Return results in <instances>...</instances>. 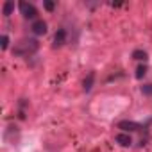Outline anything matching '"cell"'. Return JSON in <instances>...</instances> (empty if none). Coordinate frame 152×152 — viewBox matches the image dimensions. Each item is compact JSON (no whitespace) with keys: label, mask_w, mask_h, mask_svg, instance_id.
I'll use <instances>...</instances> for the list:
<instances>
[{"label":"cell","mask_w":152,"mask_h":152,"mask_svg":"<svg viewBox=\"0 0 152 152\" xmlns=\"http://www.w3.org/2000/svg\"><path fill=\"white\" fill-rule=\"evenodd\" d=\"M38 50H39V41L36 38H22L20 41L15 43L13 56L15 57H31Z\"/></svg>","instance_id":"1"},{"label":"cell","mask_w":152,"mask_h":152,"mask_svg":"<svg viewBox=\"0 0 152 152\" xmlns=\"http://www.w3.org/2000/svg\"><path fill=\"white\" fill-rule=\"evenodd\" d=\"M115 141H116L120 147H131V145H132V138H131L129 132H120V134H116Z\"/></svg>","instance_id":"6"},{"label":"cell","mask_w":152,"mask_h":152,"mask_svg":"<svg viewBox=\"0 0 152 152\" xmlns=\"http://www.w3.org/2000/svg\"><path fill=\"white\" fill-rule=\"evenodd\" d=\"M66 43V31L64 29H57V32L54 34V48H59Z\"/></svg>","instance_id":"5"},{"label":"cell","mask_w":152,"mask_h":152,"mask_svg":"<svg viewBox=\"0 0 152 152\" xmlns=\"http://www.w3.org/2000/svg\"><path fill=\"white\" fill-rule=\"evenodd\" d=\"M141 93H143V95H147V97H152V83L143 84V86H141Z\"/></svg>","instance_id":"12"},{"label":"cell","mask_w":152,"mask_h":152,"mask_svg":"<svg viewBox=\"0 0 152 152\" xmlns=\"http://www.w3.org/2000/svg\"><path fill=\"white\" fill-rule=\"evenodd\" d=\"M31 31H32V34H36V36H43V34H47V23H45L43 20H36V22H32Z\"/></svg>","instance_id":"4"},{"label":"cell","mask_w":152,"mask_h":152,"mask_svg":"<svg viewBox=\"0 0 152 152\" xmlns=\"http://www.w3.org/2000/svg\"><path fill=\"white\" fill-rule=\"evenodd\" d=\"M43 7H45L47 11H54L56 4H54V2H50V0H45V2H43Z\"/></svg>","instance_id":"13"},{"label":"cell","mask_w":152,"mask_h":152,"mask_svg":"<svg viewBox=\"0 0 152 152\" xmlns=\"http://www.w3.org/2000/svg\"><path fill=\"white\" fill-rule=\"evenodd\" d=\"M132 57H134L136 61H147V59H148V56H147L145 50H134V52H132Z\"/></svg>","instance_id":"9"},{"label":"cell","mask_w":152,"mask_h":152,"mask_svg":"<svg viewBox=\"0 0 152 152\" xmlns=\"http://www.w3.org/2000/svg\"><path fill=\"white\" fill-rule=\"evenodd\" d=\"M0 47H2V50L9 48V36L7 34H2V38H0Z\"/></svg>","instance_id":"11"},{"label":"cell","mask_w":152,"mask_h":152,"mask_svg":"<svg viewBox=\"0 0 152 152\" xmlns=\"http://www.w3.org/2000/svg\"><path fill=\"white\" fill-rule=\"evenodd\" d=\"M18 9H20V15L25 18V20H38V9L34 7V4H29V2H18Z\"/></svg>","instance_id":"2"},{"label":"cell","mask_w":152,"mask_h":152,"mask_svg":"<svg viewBox=\"0 0 152 152\" xmlns=\"http://www.w3.org/2000/svg\"><path fill=\"white\" fill-rule=\"evenodd\" d=\"M118 129H122L124 132H129V134H131V132L141 131L143 127H141L140 124H136V122H127V120H125V122H120V124H118Z\"/></svg>","instance_id":"3"},{"label":"cell","mask_w":152,"mask_h":152,"mask_svg":"<svg viewBox=\"0 0 152 152\" xmlns=\"http://www.w3.org/2000/svg\"><path fill=\"white\" fill-rule=\"evenodd\" d=\"M93 86H95V72H90V73L86 75V79L83 81V90H84L86 93H90V91L93 90Z\"/></svg>","instance_id":"7"},{"label":"cell","mask_w":152,"mask_h":152,"mask_svg":"<svg viewBox=\"0 0 152 152\" xmlns=\"http://www.w3.org/2000/svg\"><path fill=\"white\" fill-rule=\"evenodd\" d=\"M147 75V64H140L136 68V79H143Z\"/></svg>","instance_id":"10"},{"label":"cell","mask_w":152,"mask_h":152,"mask_svg":"<svg viewBox=\"0 0 152 152\" xmlns=\"http://www.w3.org/2000/svg\"><path fill=\"white\" fill-rule=\"evenodd\" d=\"M13 11H15V2H13V0H6L4 6H2V15L4 16H11Z\"/></svg>","instance_id":"8"}]
</instances>
